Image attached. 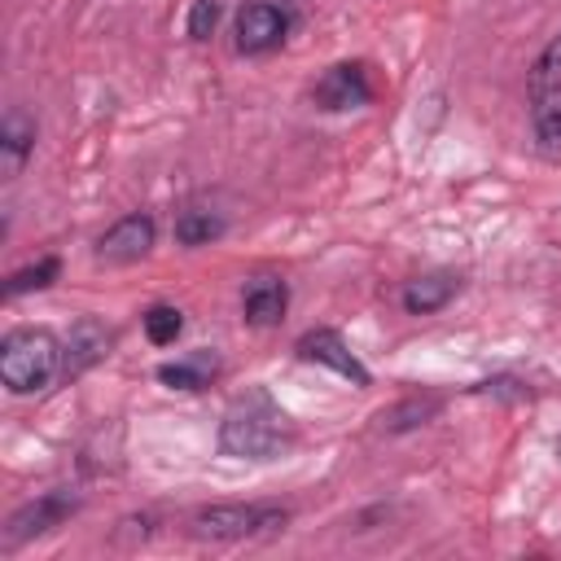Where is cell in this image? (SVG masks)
<instances>
[{
  "label": "cell",
  "mask_w": 561,
  "mask_h": 561,
  "mask_svg": "<svg viewBox=\"0 0 561 561\" xmlns=\"http://www.w3.org/2000/svg\"><path fill=\"white\" fill-rule=\"evenodd\" d=\"M294 443V421L267 390L241 394L219 421V451L237 460H272Z\"/></svg>",
  "instance_id": "cell-1"
},
{
  "label": "cell",
  "mask_w": 561,
  "mask_h": 561,
  "mask_svg": "<svg viewBox=\"0 0 561 561\" xmlns=\"http://www.w3.org/2000/svg\"><path fill=\"white\" fill-rule=\"evenodd\" d=\"M66 364V346L48 329H13L0 342V381L13 394H39Z\"/></svg>",
  "instance_id": "cell-2"
},
{
  "label": "cell",
  "mask_w": 561,
  "mask_h": 561,
  "mask_svg": "<svg viewBox=\"0 0 561 561\" xmlns=\"http://www.w3.org/2000/svg\"><path fill=\"white\" fill-rule=\"evenodd\" d=\"M289 513L272 504H210L193 513V535L197 539H250V535H272L285 530Z\"/></svg>",
  "instance_id": "cell-3"
},
{
  "label": "cell",
  "mask_w": 561,
  "mask_h": 561,
  "mask_svg": "<svg viewBox=\"0 0 561 561\" xmlns=\"http://www.w3.org/2000/svg\"><path fill=\"white\" fill-rule=\"evenodd\" d=\"M289 9L276 4V0H250L237 9V22H232V35H237V53L245 57H259V53H272L285 44L289 35Z\"/></svg>",
  "instance_id": "cell-4"
},
{
  "label": "cell",
  "mask_w": 561,
  "mask_h": 561,
  "mask_svg": "<svg viewBox=\"0 0 561 561\" xmlns=\"http://www.w3.org/2000/svg\"><path fill=\"white\" fill-rule=\"evenodd\" d=\"M75 508H79V495H75L70 486L44 491L39 500L22 504V508L4 522V543H9V548H18V543H26V539H35V535H44V530H53V526H61Z\"/></svg>",
  "instance_id": "cell-5"
},
{
  "label": "cell",
  "mask_w": 561,
  "mask_h": 561,
  "mask_svg": "<svg viewBox=\"0 0 561 561\" xmlns=\"http://www.w3.org/2000/svg\"><path fill=\"white\" fill-rule=\"evenodd\" d=\"M311 96H316V105L329 110V114H337V110H359V105H368L373 83H368V75H364L359 61H337V66H329V70L320 75V83H316Z\"/></svg>",
  "instance_id": "cell-6"
},
{
  "label": "cell",
  "mask_w": 561,
  "mask_h": 561,
  "mask_svg": "<svg viewBox=\"0 0 561 561\" xmlns=\"http://www.w3.org/2000/svg\"><path fill=\"white\" fill-rule=\"evenodd\" d=\"M153 237H158V224H153V215H123L110 232H101V241H96V259L101 263H136V259H145L149 250H153Z\"/></svg>",
  "instance_id": "cell-7"
},
{
  "label": "cell",
  "mask_w": 561,
  "mask_h": 561,
  "mask_svg": "<svg viewBox=\"0 0 561 561\" xmlns=\"http://www.w3.org/2000/svg\"><path fill=\"white\" fill-rule=\"evenodd\" d=\"M294 351H298V359H307V364H324V368H333L337 377L355 381L359 390L373 381V377H368V368L351 355V346H346V342H342V333H333V329H311V333H302Z\"/></svg>",
  "instance_id": "cell-8"
},
{
  "label": "cell",
  "mask_w": 561,
  "mask_h": 561,
  "mask_svg": "<svg viewBox=\"0 0 561 561\" xmlns=\"http://www.w3.org/2000/svg\"><path fill=\"white\" fill-rule=\"evenodd\" d=\"M285 307H289V285L272 272H259L241 285V320L254 324V329H272L285 320Z\"/></svg>",
  "instance_id": "cell-9"
},
{
  "label": "cell",
  "mask_w": 561,
  "mask_h": 561,
  "mask_svg": "<svg viewBox=\"0 0 561 561\" xmlns=\"http://www.w3.org/2000/svg\"><path fill=\"white\" fill-rule=\"evenodd\" d=\"M110 342H114V333H110L101 320L83 316V320L70 329V337H66V364H61V373H66V377H79L83 368H92L96 359L110 355Z\"/></svg>",
  "instance_id": "cell-10"
},
{
  "label": "cell",
  "mask_w": 561,
  "mask_h": 561,
  "mask_svg": "<svg viewBox=\"0 0 561 561\" xmlns=\"http://www.w3.org/2000/svg\"><path fill=\"white\" fill-rule=\"evenodd\" d=\"M456 289H460V276H451V272L416 276V280L403 285V311H408V316H430V311L447 307V302L456 298Z\"/></svg>",
  "instance_id": "cell-11"
},
{
  "label": "cell",
  "mask_w": 561,
  "mask_h": 561,
  "mask_svg": "<svg viewBox=\"0 0 561 561\" xmlns=\"http://www.w3.org/2000/svg\"><path fill=\"white\" fill-rule=\"evenodd\" d=\"M31 149H35V123L22 110H9L4 123H0V167H4V180H13L26 167Z\"/></svg>",
  "instance_id": "cell-12"
},
{
  "label": "cell",
  "mask_w": 561,
  "mask_h": 561,
  "mask_svg": "<svg viewBox=\"0 0 561 561\" xmlns=\"http://www.w3.org/2000/svg\"><path fill=\"white\" fill-rule=\"evenodd\" d=\"M215 373H219V359L206 355V351H197V355H188V359L162 364V368H158V381L171 386V390H202V386H210Z\"/></svg>",
  "instance_id": "cell-13"
},
{
  "label": "cell",
  "mask_w": 561,
  "mask_h": 561,
  "mask_svg": "<svg viewBox=\"0 0 561 561\" xmlns=\"http://www.w3.org/2000/svg\"><path fill=\"white\" fill-rule=\"evenodd\" d=\"M224 215L219 210H206V206H188V210H180V219H175V241L180 245H210L215 237H224Z\"/></svg>",
  "instance_id": "cell-14"
},
{
  "label": "cell",
  "mask_w": 561,
  "mask_h": 561,
  "mask_svg": "<svg viewBox=\"0 0 561 561\" xmlns=\"http://www.w3.org/2000/svg\"><path fill=\"white\" fill-rule=\"evenodd\" d=\"M535 145L543 158H561V88L535 96Z\"/></svg>",
  "instance_id": "cell-15"
},
{
  "label": "cell",
  "mask_w": 561,
  "mask_h": 561,
  "mask_svg": "<svg viewBox=\"0 0 561 561\" xmlns=\"http://www.w3.org/2000/svg\"><path fill=\"white\" fill-rule=\"evenodd\" d=\"M57 272H61V259H57V254H44V259L18 267V272L4 280V294L18 298V294H31V289H48V285L57 280Z\"/></svg>",
  "instance_id": "cell-16"
},
{
  "label": "cell",
  "mask_w": 561,
  "mask_h": 561,
  "mask_svg": "<svg viewBox=\"0 0 561 561\" xmlns=\"http://www.w3.org/2000/svg\"><path fill=\"white\" fill-rule=\"evenodd\" d=\"M526 88H530V101H535V96H548V92L561 88V35H552V44L535 57Z\"/></svg>",
  "instance_id": "cell-17"
},
{
  "label": "cell",
  "mask_w": 561,
  "mask_h": 561,
  "mask_svg": "<svg viewBox=\"0 0 561 561\" xmlns=\"http://www.w3.org/2000/svg\"><path fill=\"white\" fill-rule=\"evenodd\" d=\"M434 412H438V399H430V394H425V399H421V394H412V399H403L399 408L381 412V425L399 434V430H416V425H425Z\"/></svg>",
  "instance_id": "cell-18"
},
{
  "label": "cell",
  "mask_w": 561,
  "mask_h": 561,
  "mask_svg": "<svg viewBox=\"0 0 561 561\" xmlns=\"http://www.w3.org/2000/svg\"><path fill=\"white\" fill-rule=\"evenodd\" d=\"M140 320H145V337H149L153 346H171V342L180 337V329H184V316H180L175 307H167V302H153Z\"/></svg>",
  "instance_id": "cell-19"
},
{
  "label": "cell",
  "mask_w": 561,
  "mask_h": 561,
  "mask_svg": "<svg viewBox=\"0 0 561 561\" xmlns=\"http://www.w3.org/2000/svg\"><path fill=\"white\" fill-rule=\"evenodd\" d=\"M219 13H224L219 0H193V9H188V39H210L215 26H219Z\"/></svg>",
  "instance_id": "cell-20"
},
{
  "label": "cell",
  "mask_w": 561,
  "mask_h": 561,
  "mask_svg": "<svg viewBox=\"0 0 561 561\" xmlns=\"http://www.w3.org/2000/svg\"><path fill=\"white\" fill-rule=\"evenodd\" d=\"M557 456H561V434H557Z\"/></svg>",
  "instance_id": "cell-21"
}]
</instances>
